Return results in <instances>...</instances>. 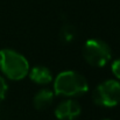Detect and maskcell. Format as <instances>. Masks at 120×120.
<instances>
[{
    "label": "cell",
    "instance_id": "cell-7",
    "mask_svg": "<svg viewBox=\"0 0 120 120\" xmlns=\"http://www.w3.org/2000/svg\"><path fill=\"white\" fill-rule=\"evenodd\" d=\"M28 76L33 83L41 85V86L49 85L54 79L50 69L44 67V65H35V67L30 68Z\"/></svg>",
    "mask_w": 120,
    "mask_h": 120
},
{
    "label": "cell",
    "instance_id": "cell-10",
    "mask_svg": "<svg viewBox=\"0 0 120 120\" xmlns=\"http://www.w3.org/2000/svg\"><path fill=\"white\" fill-rule=\"evenodd\" d=\"M111 71H112L113 76L116 77V79L120 80V57L112 62V64H111Z\"/></svg>",
    "mask_w": 120,
    "mask_h": 120
},
{
    "label": "cell",
    "instance_id": "cell-4",
    "mask_svg": "<svg viewBox=\"0 0 120 120\" xmlns=\"http://www.w3.org/2000/svg\"><path fill=\"white\" fill-rule=\"evenodd\" d=\"M92 100L100 107H114L120 104V80L106 79L92 91Z\"/></svg>",
    "mask_w": 120,
    "mask_h": 120
},
{
    "label": "cell",
    "instance_id": "cell-3",
    "mask_svg": "<svg viewBox=\"0 0 120 120\" xmlns=\"http://www.w3.org/2000/svg\"><path fill=\"white\" fill-rule=\"evenodd\" d=\"M85 62L93 68L105 67L112 58V49L101 39H89L82 49Z\"/></svg>",
    "mask_w": 120,
    "mask_h": 120
},
{
    "label": "cell",
    "instance_id": "cell-8",
    "mask_svg": "<svg viewBox=\"0 0 120 120\" xmlns=\"http://www.w3.org/2000/svg\"><path fill=\"white\" fill-rule=\"evenodd\" d=\"M61 38H62V40L64 42H70V41L74 40V38H75V29H74V27L70 26V25L64 26L62 28V30H61Z\"/></svg>",
    "mask_w": 120,
    "mask_h": 120
},
{
    "label": "cell",
    "instance_id": "cell-2",
    "mask_svg": "<svg viewBox=\"0 0 120 120\" xmlns=\"http://www.w3.org/2000/svg\"><path fill=\"white\" fill-rule=\"evenodd\" d=\"M30 65L28 60L19 51L12 48L0 50V71L9 80H22L28 76Z\"/></svg>",
    "mask_w": 120,
    "mask_h": 120
},
{
    "label": "cell",
    "instance_id": "cell-6",
    "mask_svg": "<svg viewBox=\"0 0 120 120\" xmlns=\"http://www.w3.org/2000/svg\"><path fill=\"white\" fill-rule=\"evenodd\" d=\"M55 97H56V94H55L54 90H51L49 87H42L33 97V106L38 111L47 110L54 103Z\"/></svg>",
    "mask_w": 120,
    "mask_h": 120
},
{
    "label": "cell",
    "instance_id": "cell-9",
    "mask_svg": "<svg viewBox=\"0 0 120 120\" xmlns=\"http://www.w3.org/2000/svg\"><path fill=\"white\" fill-rule=\"evenodd\" d=\"M7 91H8V84L6 82V78L4 76H0V103L6 98Z\"/></svg>",
    "mask_w": 120,
    "mask_h": 120
},
{
    "label": "cell",
    "instance_id": "cell-5",
    "mask_svg": "<svg viewBox=\"0 0 120 120\" xmlns=\"http://www.w3.org/2000/svg\"><path fill=\"white\" fill-rule=\"evenodd\" d=\"M80 113L82 105L74 98H64L54 110V116L57 120H76Z\"/></svg>",
    "mask_w": 120,
    "mask_h": 120
},
{
    "label": "cell",
    "instance_id": "cell-11",
    "mask_svg": "<svg viewBox=\"0 0 120 120\" xmlns=\"http://www.w3.org/2000/svg\"><path fill=\"white\" fill-rule=\"evenodd\" d=\"M103 120H112V119H109V118H105V119H103Z\"/></svg>",
    "mask_w": 120,
    "mask_h": 120
},
{
    "label": "cell",
    "instance_id": "cell-1",
    "mask_svg": "<svg viewBox=\"0 0 120 120\" xmlns=\"http://www.w3.org/2000/svg\"><path fill=\"white\" fill-rule=\"evenodd\" d=\"M52 90L56 96L63 98H79L89 92V83L85 76L75 70H64L52 79Z\"/></svg>",
    "mask_w": 120,
    "mask_h": 120
}]
</instances>
